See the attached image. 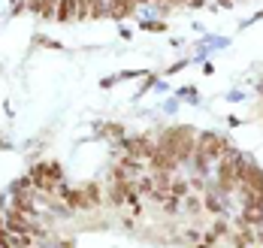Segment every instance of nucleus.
Masks as SVG:
<instances>
[{
  "instance_id": "nucleus-4",
  "label": "nucleus",
  "mask_w": 263,
  "mask_h": 248,
  "mask_svg": "<svg viewBox=\"0 0 263 248\" xmlns=\"http://www.w3.org/2000/svg\"><path fill=\"white\" fill-rule=\"evenodd\" d=\"M54 18H61V22L79 18V0H58V12H54Z\"/></svg>"
},
{
  "instance_id": "nucleus-3",
  "label": "nucleus",
  "mask_w": 263,
  "mask_h": 248,
  "mask_svg": "<svg viewBox=\"0 0 263 248\" xmlns=\"http://www.w3.org/2000/svg\"><path fill=\"white\" fill-rule=\"evenodd\" d=\"M197 151H200L203 158L215 161V158H221V155L227 151V142L221 137H215V133H200V137H197Z\"/></svg>"
},
{
  "instance_id": "nucleus-9",
  "label": "nucleus",
  "mask_w": 263,
  "mask_h": 248,
  "mask_svg": "<svg viewBox=\"0 0 263 248\" xmlns=\"http://www.w3.org/2000/svg\"><path fill=\"white\" fill-rule=\"evenodd\" d=\"M212 233H215V236H227V224H224V221H215Z\"/></svg>"
},
{
  "instance_id": "nucleus-13",
  "label": "nucleus",
  "mask_w": 263,
  "mask_h": 248,
  "mask_svg": "<svg viewBox=\"0 0 263 248\" xmlns=\"http://www.w3.org/2000/svg\"><path fill=\"white\" fill-rule=\"evenodd\" d=\"M136 3H152V0H136Z\"/></svg>"
},
{
  "instance_id": "nucleus-6",
  "label": "nucleus",
  "mask_w": 263,
  "mask_h": 248,
  "mask_svg": "<svg viewBox=\"0 0 263 248\" xmlns=\"http://www.w3.org/2000/svg\"><path fill=\"white\" fill-rule=\"evenodd\" d=\"M106 3H109V15L115 18H127L136 9V0H106Z\"/></svg>"
},
{
  "instance_id": "nucleus-2",
  "label": "nucleus",
  "mask_w": 263,
  "mask_h": 248,
  "mask_svg": "<svg viewBox=\"0 0 263 248\" xmlns=\"http://www.w3.org/2000/svg\"><path fill=\"white\" fill-rule=\"evenodd\" d=\"M239 185L248 188V191L263 194V169L251 161H242V169H239Z\"/></svg>"
},
{
  "instance_id": "nucleus-12",
  "label": "nucleus",
  "mask_w": 263,
  "mask_h": 248,
  "mask_svg": "<svg viewBox=\"0 0 263 248\" xmlns=\"http://www.w3.org/2000/svg\"><path fill=\"white\" fill-rule=\"evenodd\" d=\"M152 3H160V6H166V0H152Z\"/></svg>"
},
{
  "instance_id": "nucleus-1",
  "label": "nucleus",
  "mask_w": 263,
  "mask_h": 248,
  "mask_svg": "<svg viewBox=\"0 0 263 248\" xmlns=\"http://www.w3.org/2000/svg\"><path fill=\"white\" fill-rule=\"evenodd\" d=\"M30 182H33V188L36 191H54V185L61 182V169L54 164H36L30 169Z\"/></svg>"
},
{
  "instance_id": "nucleus-7",
  "label": "nucleus",
  "mask_w": 263,
  "mask_h": 248,
  "mask_svg": "<svg viewBox=\"0 0 263 248\" xmlns=\"http://www.w3.org/2000/svg\"><path fill=\"white\" fill-rule=\"evenodd\" d=\"M36 12L40 15H54L58 12V0H40L36 3Z\"/></svg>"
},
{
  "instance_id": "nucleus-11",
  "label": "nucleus",
  "mask_w": 263,
  "mask_h": 248,
  "mask_svg": "<svg viewBox=\"0 0 263 248\" xmlns=\"http://www.w3.org/2000/svg\"><path fill=\"white\" fill-rule=\"evenodd\" d=\"M187 3H191V6H200V3H203V0H187Z\"/></svg>"
},
{
  "instance_id": "nucleus-8",
  "label": "nucleus",
  "mask_w": 263,
  "mask_h": 248,
  "mask_svg": "<svg viewBox=\"0 0 263 248\" xmlns=\"http://www.w3.org/2000/svg\"><path fill=\"white\" fill-rule=\"evenodd\" d=\"M203 206H206L209 212H215V215H221V209H224V206H221V200H218L215 194H206V200H203Z\"/></svg>"
},
{
  "instance_id": "nucleus-10",
  "label": "nucleus",
  "mask_w": 263,
  "mask_h": 248,
  "mask_svg": "<svg viewBox=\"0 0 263 248\" xmlns=\"http://www.w3.org/2000/svg\"><path fill=\"white\" fill-rule=\"evenodd\" d=\"M254 239H257V245H263V224L260 227H254Z\"/></svg>"
},
{
  "instance_id": "nucleus-5",
  "label": "nucleus",
  "mask_w": 263,
  "mask_h": 248,
  "mask_svg": "<svg viewBox=\"0 0 263 248\" xmlns=\"http://www.w3.org/2000/svg\"><path fill=\"white\" fill-rule=\"evenodd\" d=\"M64 203L73 206V209H85V206H91V197H88V191L70 188V191H64Z\"/></svg>"
}]
</instances>
